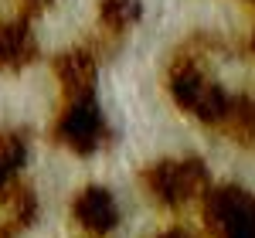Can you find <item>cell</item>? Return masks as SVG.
I'll list each match as a JSON object with an SVG mask.
<instances>
[{
  "mask_svg": "<svg viewBox=\"0 0 255 238\" xmlns=\"http://www.w3.org/2000/svg\"><path fill=\"white\" fill-rule=\"evenodd\" d=\"M27 160V136L20 129H0V191L14 184Z\"/></svg>",
  "mask_w": 255,
  "mask_h": 238,
  "instance_id": "9",
  "label": "cell"
},
{
  "mask_svg": "<svg viewBox=\"0 0 255 238\" xmlns=\"http://www.w3.org/2000/svg\"><path fill=\"white\" fill-rule=\"evenodd\" d=\"M204 221L218 238H235L238 232L255 225V198L235 184L208 187L204 194Z\"/></svg>",
  "mask_w": 255,
  "mask_h": 238,
  "instance_id": "4",
  "label": "cell"
},
{
  "mask_svg": "<svg viewBox=\"0 0 255 238\" xmlns=\"http://www.w3.org/2000/svg\"><path fill=\"white\" fill-rule=\"evenodd\" d=\"M167 89H170L174 102L184 113L197 116L201 122H208V126H221V119L228 116L232 96L221 85H215L211 79H204V72L191 58L174 61V68L167 72Z\"/></svg>",
  "mask_w": 255,
  "mask_h": 238,
  "instance_id": "2",
  "label": "cell"
},
{
  "mask_svg": "<svg viewBox=\"0 0 255 238\" xmlns=\"http://www.w3.org/2000/svg\"><path fill=\"white\" fill-rule=\"evenodd\" d=\"M72 215L89 235H109L119 225V201L109 187L89 184V187L79 191V198L72 201Z\"/></svg>",
  "mask_w": 255,
  "mask_h": 238,
  "instance_id": "5",
  "label": "cell"
},
{
  "mask_svg": "<svg viewBox=\"0 0 255 238\" xmlns=\"http://www.w3.org/2000/svg\"><path fill=\"white\" fill-rule=\"evenodd\" d=\"M146 194L163 208H180L194 198H204L211 187V174L201 157H180V160H157L143 174Z\"/></svg>",
  "mask_w": 255,
  "mask_h": 238,
  "instance_id": "1",
  "label": "cell"
},
{
  "mask_svg": "<svg viewBox=\"0 0 255 238\" xmlns=\"http://www.w3.org/2000/svg\"><path fill=\"white\" fill-rule=\"evenodd\" d=\"M48 3H55V0H31V7H34V10H41V7H48Z\"/></svg>",
  "mask_w": 255,
  "mask_h": 238,
  "instance_id": "12",
  "label": "cell"
},
{
  "mask_svg": "<svg viewBox=\"0 0 255 238\" xmlns=\"http://www.w3.org/2000/svg\"><path fill=\"white\" fill-rule=\"evenodd\" d=\"M0 194L7 198V211H10V225H14V228H27V225L38 221V198H34L31 187H24V184L14 180V184H7Z\"/></svg>",
  "mask_w": 255,
  "mask_h": 238,
  "instance_id": "10",
  "label": "cell"
},
{
  "mask_svg": "<svg viewBox=\"0 0 255 238\" xmlns=\"http://www.w3.org/2000/svg\"><path fill=\"white\" fill-rule=\"evenodd\" d=\"M96 55L89 48H68L55 58V75H58L61 89L68 99H79V96H92L96 89Z\"/></svg>",
  "mask_w": 255,
  "mask_h": 238,
  "instance_id": "6",
  "label": "cell"
},
{
  "mask_svg": "<svg viewBox=\"0 0 255 238\" xmlns=\"http://www.w3.org/2000/svg\"><path fill=\"white\" fill-rule=\"evenodd\" d=\"M38 58V41L27 20H0V72H20Z\"/></svg>",
  "mask_w": 255,
  "mask_h": 238,
  "instance_id": "7",
  "label": "cell"
},
{
  "mask_svg": "<svg viewBox=\"0 0 255 238\" xmlns=\"http://www.w3.org/2000/svg\"><path fill=\"white\" fill-rule=\"evenodd\" d=\"M55 139H58L65 150L79 153V157H89L102 150L113 133H109V122L102 116V109L96 106L92 96H79V99H68V106L61 109L58 122H55Z\"/></svg>",
  "mask_w": 255,
  "mask_h": 238,
  "instance_id": "3",
  "label": "cell"
},
{
  "mask_svg": "<svg viewBox=\"0 0 255 238\" xmlns=\"http://www.w3.org/2000/svg\"><path fill=\"white\" fill-rule=\"evenodd\" d=\"M252 51H255V34H252Z\"/></svg>",
  "mask_w": 255,
  "mask_h": 238,
  "instance_id": "13",
  "label": "cell"
},
{
  "mask_svg": "<svg viewBox=\"0 0 255 238\" xmlns=\"http://www.w3.org/2000/svg\"><path fill=\"white\" fill-rule=\"evenodd\" d=\"M225 133L232 139H238L242 146L255 150V96H238L228 106V116L221 119Z\"/></svg>",
  "mask_w": 255,
  "mask_h": 238,
  "instance_id": "8",
  "label": "cell"
},
{
  "mask_svg": "<svg viewBox=\"0 0 255 238\" xmlns=\"http://www.w3.org/2000/svg\"><path fill=\"white\" fill-rule=\"evenodd\" d=\"M143 14L139 0H99V20L109 31H129Z\"/></svg>",
  "mask_w": 255,
  "mask_h": 238,
  "instance_id": "11",
  "label": "cell"
}]
</instances>
